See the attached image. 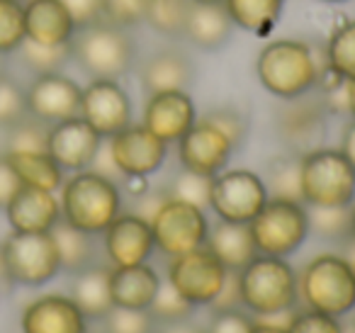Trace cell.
<instances>
[{
    "mask_svg": "<svg viewBox=\"0 0 355 333\" xmlns=\"http://www.w3.org/2000/svg\"><path fill=\"white\" fill-rule=\"evenodd\" d=\"M61 221L90 236H100L122 214V190L117 180L95 168L66 176L59 190Z\"/></svg>",
    "mask_w": 355,
    "mask_h": 333,
    "instance_id": "6da1fadb",
    "label": "cell"
},
{
    "mask_svg": "<svg viewBox=\"0 0 355 333\" xmlns=\"http://www.w3.org/2000/svg\"><path fill=\"white\" fill-rule=\"evenodd\" d=\"M256 74L263 88L277 100L311 93L324 76L314 49L300 40H275L263 46L256 59Z\"/></svg>",
    "mask_w": 355,
    "mask_h": 333,
    "instance_id": "7a4b0ae2",
    "label": "cell"
},
{
    "mask_svg": "<svg viewBox=\"0 0 355 333\" xmlns=\"http://www.w3.org/2000/svg\"><path fill=\"white\" fill-rule=\"evenodd\" d=\"M239 292L241 307L253 318L292 311L300 304L297 270L287 258L258 253L246 268L239 270Z\"/></svg>",
    "mask_w": 355,
    "mask_h": 333,
    "instance_id": "3957f363",
    "label": "cell"
},
{
    "mask_svg": "<svg viewBox=\"0 0 355 333\" xmlns=\"http://www.w3.org/2000/svg\"><path fill=\"white\" fill-rule=\"evenodd\" d=\"M300 302L306 309L345 318L355 311V273L345 255L319 253L297 273Z\"/></svg>",
    "mask_w": 355,
    "mask_h": 333,
    "instance_id": "277c9868",
    "label": "cell"
},
{
    "mask_svg": "<svg viewBox=\"0 0 355 333\" xmlns=\"http://www.w3.org/2000/svg\"><path fill=\"white\" fill-rule=\"evenodd\" d=\"M300 190L306 207H350L355 202V168L340 148L316 146L300 153Z\"/></svg>",
    "mask_w": 355,
    "mask_h": 333,
    "instance_id": "5b68a950",
    "label": "cell"
},
{
    "mask_svg": "<svg viewBox=\"0 0 355 333\" xmlns=\"http://www.w3.org/2000/svg\"><path fill=\"white\" fill-rule=\"evenodd\" d=\"M134 42L127 30L110 22L80 27L71 42V61L80 66L90 78L119 80L134 66Z\"/></svg>",
    "mask_w": 355,
    "mask_h": 333,
    "instance_id": "8992f818",
    "label": "cell"
},
{
    "mask_svg": "<svg viewBox=\"0 0 355 333\" xmlns=\"http://www.w3.org/2000/svg\"><path fill=\"white\" fill-rule=\"evenodd\" d=\"M258 253L287 258L297 253L309 236V207L304 202L268 197L266 207L251 219Z\"/></svg>",
    "mask_w": 355,
    "mask_h": 333,
    "instance_id": "52a82bcc",
    "label": "cell"
},
{
    "mask_svg": "<svg viewBox=\"0 0 355 333\" xmlns=\"http://www.w3.org/2000/svg\"><path fill=\"white\" fill-rule=\"evenodd\" d=\"M153 244L168 258L183 255L205 246L209 234V219L202 207L166 195L148 214Z\"/></svg>",
    "mask_w": 355,
    "mask_h": 333,
    "instance_id": "ba28073f",
    "label": "cell"
},
{
    "mask_svg": "<svg viewBox=\"0 0 355 333\" xmlns=\"http://www.w3.org/2000/svg\"><path fill=\"white\" fill-rule=\"evenodd\" d=\"M3 255H6L12 284H20V287H44L56 275L64 273L59 246L51 231L46 234L10 231L3 241Z\"/></svg>",
    "mask_w": 355,
    "mask_h": 333,
    "instance_id": "9c48e42d",
    "label": "cell"
},
{
    "mask_svg": "<svg viewBox=\"0 0 355 333\" xmlns=\"http://www.w3.org/2000/svg\"><path fill=\"white\" fill-rule=\"evenodd\" d=\"M227 278L229 270L207 246H200V248L171 258L166 270V280L171 282V287L180 297L188 299L195 309L212 307Z\"/></svg>",
    "mask_w": 355,
    "mask_h": 333,
    "instance_id": "30bf717a",
    "label": "cell"
},
{
    "mask_svg": "<svg viewBox=\"0 0 355 333\" xmlns=\"http://www.w3.org/2000/svg\"><path fill=\"white\" fill-rule=\"evenodd\" d=\"M268 197V187L258 173L248 168H224L209 185V210L222 221L251 224L253 216L266 207Z\"/></svg>",
    "mask_w": 355,
    "mask_h": 333,
    "instance_id": "8fae6325",
    "label": "cell"
},
{
    "mask_svg": "<svg viewBox=\"0 0 355 333\" xmlns=\"http://www.w3.org/2000/svg\"><path fill=\"white\" fill-rule=\"evenodd\" d=\"M234 148V139L205 114L195 119L193 127L178 139V161L183 171L214 178L229 166Z\"/></svg>",
    "mask_w": 355,
    "mask_h": 333,
    "instance_id": "7c38bea8",
    "label": "cell"
},
{
    "mask_svg": "<svg viewBox=\"0 0 355 333\" xmlns=\"http://www.w3.org/2000/svg\"><path fill=\"white\" fill-rule=\"evenodd\" d=\"M105 148H107L122 180L153 176L156 171H161V166L168 158V144L153 132H148L144 124L124 127L122 132L107 139Z\"/></svg>",
    "mask_w": 355,
    "mask_h": 333,
    "instance_id": "4fadbf2b",
    "label": "cell"
},
{
    "mask_svg": "<svg viewBox=\"0 0 355 333\" xmlns=\"http://www.w3.org/2000/svg\"><path fill=\"white\" fill-rule=\"evenodd\" d=\"M80 93H83V85L76 83L64 71L35 74V78L25 85L27 112H30V117L44 124H56L64 119L78 117Z\"/></svg>",
    "mask_w": 355,
    "mask_h": 333,
    "instance_id": "5bb4252c",
    "label": "cell"
},
{
    "mask_svg": "<svg viewBox=\"0 0 355 333\" xmlns=\"http://www.w3.org/2000/svg\"><path fill=\"white\" fill-rule=\"evenodd\" d=\"M326 114L329 108L324 103V95H300V98L282 100V108L277 110V134L290 146V151L304 153L321 146V139L326 134Z\"/></svg>",
    "mask_w": 355,
    "mask_h": 333,
    "instance_id": "9a60e30c",
    "label": "cell"
},
{
    "mask_svg": "<svg viewBox=\"0 0 355 333\" xmlns=\"http://www.w3.org/2000/svg\"><path fill=\"white\" fill-rule=\"evenodd\" d=\"M78 117H83L103 139H110L132 124V100L119 80L90 78L80 93Z\"/></svg>",
    "mask_w": 355,
    "mask_h": 333,
    "instance_id": "2e32d148",
    "label": "cell"
},
{
    "mask_svg": "<svg viewBox=\"0 0 355 333\" xmlns=\"http://www.w3.org/2000/svg\"><path fill=\"white\" fill-rule=\"evenodd\" d=\"M103 142L105 139L83 117L49 124V132H46V151L66 173H78L93 166Z\"/></svg>",
    "mask_w": 355,
    "mask_h": 333,
    "instance_id": "e0dca14e",
    "label": "cell"
},
{
    "mask_svg": "<svg viewBox=\"0 0 355 333\" xmlns=\"http://www.w3.org/2000/svg\"><path fill=\"white\" fill-rule=\"evenodd\" d=\"M100 236H103V253L112 268L148 263L151 253L156 250L151 224L146 216L134 212H122Z\"/></svg>",
    "mask_w": 355,
    "mask_h": 333,
    "instance_id": "ac0fdd59",
    "label": "cell"
},
{
    "mask_svg": "<svg viewBox=\"0 0 355 333\" xmlns=\"http://www.w3.org/2000/svg\"><path fill=\"white\" fill-rule=\"evenodd\" d=\"M88 318L71 294H42L32 299L20 316L22 333H90Z\"/></svg>",
    "mask_w": 355,
    "mask_h": 333,
    "instance_id": "d6986e66",
    "label": "cell"
},
{
    "mask_svg": "<svg viewBox=\"0 0 355 333\" xmlns=\"http://www.w3.org/2000/svg\"><path fill=\"white\" fill-rule=\"evenodd\" d=\"M198 119V110L188 90H163L146 98L141 124L166 144H178Z\"/></svg>",
    "mask_w": 355,
    "mask_h": 333,
    "instance_id": "ffe728a7",
    "label": "cell"
},
{
    "mask_svg": "<svg viewBox=\"0 0 355 333\" xmlns=\"http://www.w3.org/2000/svg\"><path fill=\"white\" fill-rule=\"evenodd\" d=\"M3 212H6L10 231L46 234V231H51L61 221L59 192L22 185Z\"/></svg>",
    "mask_w": 355,
    "mask_h": 333,
    "instance_id": "44dd1931",
    "label": "cell"
},
{
    "mask_svg": "<svg viewBox=\"0 0 355 333\" xmlns=\"http://www.w3.org/2000/svg\"><path fill=\"white\" fill-rule=\"evenodd\" d=\"M22 8L27 40L44 46H71L78 27L61 0H25Z\"/></svg>",
    "mask_w": 355,
    "mask_h": 333,
    "instance_id": "7402d4cb",
    "label": "cell"
},
{
    "mask_svg": "<svg viewBox=\"0 0 355 333\" xmlns=\"http://www.w3.org/2000/svg\"><path fill=\"white\" fill-rule=\"evenodd\" d=\"M161 275L148 263L124 265L110 270L112 304L122 309H148L161 287Z\"/></svg>",
    "mask_w": 355,
    "mask_h": 333,
    "instance_id": "603a6c76",
    "label": "cell"
},
{
    "mask_svg": "<svg viewBox=\"0 0 355 333\" xmlns=\"http://www.w3.org/2000/svg\"><path fill=\"white\" fill-rule=\"evenodd\" d=\"M195 78V66L183 51L163 49L144 61L139 71V83L146 95L163 90H188Z\"/></svg>",
    "mask_w": 355,
    "mask_h": 333,
    "instance_id": "cb8c5ba5",
    "label": "cell"
},
{
    "mask_svg": "<svg viewBox=\"0 0 355 333\" xmlns=\"http://www.w3.org/2000/svg\"><path fill=\"white\" fill-rule=\"evenodd\" d=\"M110 270L112 265L93 263L85 270L73 275L71 282V299L78 304L88 321H103L110 314L112 304V289H110Z\"/></svg>",
    "mask_w": 355,
    "mask_h": 333,
    "instance_id": "d4e9b609",
    "label": "cell"
},
{
    "mask_svg": "<svg viewBox=\"0 0 355 333\" xmlns=\"http://www.w3.org/2000/svg\"><path fill=\"white\" fill-rule=\"evenodd\" d=\"M205 246H207V248L222 260L224 268L232 270V273H239L241 268H246V265L258 255L251 226L234 224V221L219 219L214 226H209V234H207Z\"/></svg>",
    "mask_w": 355,
    "mask_h": 333,
    "instance_id": "484cf974",
    "label": "cell"
},
{
    "mask_svg": "<svg viewBox=\"0 0 355 333\" xmlns=\"http://www.w3.org/2000/svg\"><path fill=\"white\" fill-rule=\"evenodd\" d=\"M232 17L227 15L224 6H205V3H190L188 17H185L183 37L193 42L200 49L214 51L224 46L232 37Z\"/></svg>",
    "mask_w": 355,
    "mask_h": 333,
    "instance_id": "4316f807",
    "label": "cell"
},
{
    "mask_svg": "<svg viewBox=\"0 0 355 333\" xmlns=\"http://www.w3.org/2000/svg\"><path fill=\"white\" fill-rule=\"evenodd\" d=\"M6 156L22 185L49 192H59L64 185L66 171L51 158L46 148H42V151H6Z\"/></svg>",
    "mask_w": 355,
    "mask_h": 333,
    "instance_id": "83f0119b",
    "label": "cell"
},
{
    "mask_svg": "<svg viewBox=\"0 0 355 333\" xmlns=\"http://www.w3.org/2000/svg\"><path fill=\"white\" fill-rule=\"evenodd\" d=\"M222 6L236 27L256 37H268L280 20L285 0H224Z\"/></svg>",
    "mask_w": 355,
    "mask_h": 333,
    "instance_id": "f1b7e54d",
    "label": "cell"
},
{
    "mask_svg": "<svg viewBox=\"0 0 355 333\" xmlns=\"http://www.w3.org/2000/svg\"><path fill=\"white\" fill-rule=\"evenodd\" d=\"M54 241L59 246V255H61V270L76 275L80 270H85L88 265L98 263V246H95V236L85 234L80 229H73L66 221L51 229Z\"/></svg>",
    "mask_w": 355,
    "mask_h": 333,
    "instance_id": "f546056e",
    "label": "cell"
},
{
    "mask_svg": "<svg viewBox=\"0 0 355 333\" xmlns=\"http://www.w3.org/2000/svg\"><path fill=\"white\" fill-rule=\"evenodd\" d=\"M326 69L340 80H355V20L340 22L326 44Z\"/></svg>",
    "mask_w": 355,
    "mask_h": 333,
    "instance_id": "4dcf8cb0",
    "label": "cell"
},
{
    "mask_svg": "<svg viewBox=\"0 0 355 333\" xmlns=\"http://www.w3.org/2000/svg\"><path fill=\"white\" fill-rule=\"evenodd\" d=\"M268 187V195L280 197V200H295L302 202L300 190V153L290 151L275 156L266 168V178H263Z\"/></svg>",
    "mask_w": 355,
    "mask_h": 333,
    "instance_id": "1f68e13d",
    "label": "cell"
},
{
    "mask_svg": "<svg viewBox=\"0 0 355 333\" xmlns=\"http://www.w3.org/2000/svg\"><path fill=\"white\" fill-rule=\"evenodd\" d=\"M353 205L350 207H309V234L324 241H348Z\"/></svg>",
    "mask_w": 355,
    "mask_h": 333,
    "instance_id": "d6a6232c",
    "label": "cell"
},
{
    "mask_svg": "<svg viewBox=\"0 0 355 333\" xmlns=\"http://www.w3.org/2000/svg\"><path fill=\"white\" fill-rule=\"evenodd\" d=\"M190 0H151L146 10V25L163 37H183Z\"/></svg>",
    "mask_w": 355,
    "mask_h": 333,
    "instance_id": "836d02e7",
    "label": "cell"
},
{
    "mask_svg": "<svg viewBox=\"0 0 355 333\" xmlns=\"http://www.w3.org/2000/svg\"><path fill=\"white\" fill-rule=\"evenodd\" d=\"M15 56L32 74H51L64 71V66L71 61V46H44L25 40Z\"/></svg>",
    "mask_w": 355,
    "mask_h": 333,
    "instance_id": "e575fe53",
    "label": "cell"
},
{
    "mask_svg": "<svg viewBox=\"0 0 355 333\" xmlns=\"http://www.w3.org/2000/svg\"><path fill=\"white\" fill-rule=\"evenodd\" d=\"M25 35V8L15 0H0V56H15Z\"/></svg>",
    "mask_w": 355,
    "mask_h": 333,
    "instance_id": "d590c367",
    "label": "cell"
},
{
    "mask_svg": "<svg viewBox=\"0 0 355 333\" xmlns=\"http://www.w3.org/2000/svg\"><path fill=\"white\" fill-rule=\"evenodd\" d=\"M103 333H156L158 321L148 309H122L112 307L100 321Z\"/></svg>",
    "mask_w": 355,
    "mask_h": 333,
    "instance_id": "8d00e7d4",
    "label": "cell"
},
{
    "mask_svg": "<svg viewBox=\"0 0 355 333\" xmlns=\"http://www.w3.org/2000/svg\"><path fill=\"white\" fill-rule=\"evenodd\" d=\"M8 132V148L6 151H42L46 148V132L49 124L30 117L20 119L17 124L6 129Z\"/></svg>",
    "mask_w": 355,
    "mask_h": 333,
    "instance_id": "74e56055",
    "label": "cell"
},
{
    "mask_svg": "<svg viewBox=\"0 0 355 333\" xmlns=\"http://www.w3.org/2000/svg\"><path fill=\"white\" fill-rule=\"evenodd\" d=\"M148 311H151V316L156 318L158 323H168V321H180V318H190L195 307L185 297H180V294L171 287L168 280H163L161 287H158L156 299H153L151 307H148Z\"/></svg>",
    "mask_w": 355,
    "mask_h": 333,
    "instance_id": "f35d334b",
    "label": "cell"
},
{
    "mask_svg": "<svg viewBox=\"0 0 355 333\" xmlns=\"http://www.w3.org/2000/svg\"><path fill=\"white\" fill-rule=\"evenodd\" d=\"M27 95L25 88L10 76L0 74V127L8 129L27 117Z\"/></svg>",
    "mask_w": 355,
    "mask_h": 333,
    "instance_id": "ab89813d",
    "label": "cell"
},
{
    "mask_svg": "<svg viewBox=\"0 0 355 333\" xmlns=\"http://www.w3.org/2000/svg\"><path fill=\"white\" fill-rule=\"evenodd\" d=\"M285 331L287 333H343V318L329 316V314H321L304 307V309H295Z\"/></svg>",
    "mask_w": 355,
    "mask_h": 333,
    "instance_id": "60d3db41",
    "label": "cell"
},
{
    "mask_svg": "<svg viewBox=\"0 0 355 333\" xmlns=\"http://www.w3.org/2000/svg\"><path fill=\"white\" fill-rule=\"evenodd\" d=\"M209 185H212V178L195 176V173H190V171H180V176L173 180V187L168 195L207 210L209 207Z\"/></svg>",
    "mask_w": 355,
    "mask_h": 333,
    "instance_id": "b9f144b4",
    "label": "cell"
},
{
    "mask_svg": "<svg viewBox=\"0 0 355 333\" xmlns=\"http://www.w3.org/2000/svg\"><path fill=\"white\" fill-rule=\"evenodd\" d=\"M151 0H105V22L114 27H129L139 25V22L146 20V10Z\"/></svg>",
    "mask_w": 355,
    "mask_h": 333,
    "instance_id": "7bdbcfd3",
    "label": "cell"
},
{
    "mask_svg": "<svg viewBox=\"0 0 355 333\" xmlns=\"http://www.w3.org/2000/svg\"><path fill=\"white\" fill-rule=\"evenodd\" d=\"M253 323H256V318L243 307L224 309V311L212 314L205 333H251Z\"/></svg>",
    "mask_w": 355,
    "mask_h": 333,
    "instance_id": "ee69618b",
    "label": "cell"
},
{
    "mask_svg": "<svg viewBox=\"0 0 355 333\" xmlns=\"http://www.w3.org/2000/svg\"><path fill=\"white\" fill-rule=\"evenodd\" d=\"M61 3L71 12L78 30L95 25V22H103L105 17V0H61Z\"/></svg>",
    "mask_w": 355,
    "mask_h": 333,
    "instance_id": "f6af8a7d",
    "label": "cell"
},
{
    "mask_svg": "<svg viewBox=\"0 0 355 333\" xmlns=\"http://www.w3.org/2000/svg\"><path fill=\"white\" fill-rule=\"evenodd\" d=\"M20 187H22L20 178H17V173L12 171L10 161H8L6 151H3L0 153V212L6 210L8 202L12 200V195H15Z\"/></svg>",
    "mask_w": 355,
    "mask_h": 333,
    "instance_id": "bcb514c9",
    "label": "cell"
},
{
    "mask_svg": "<svg viewBox=\"0 0 355 333\" xmlns=\"http://www.w3.org/2000/svg\"><path fill=\"white\" fill-rule=\"evenodd\" d=\"M207 117L212 119L214 124H219V127H222L224 132L234 139V144L239 146V142H241L243 134H246V124H243L241 114L234 112V110H214V112H209Z\"/></svg>",
    "mask_w": 355,
    "mask_h": 333,
    "instance_id": "7dc6e473",
    "label": "cell"
},
{
    "mask_svg": "<svg viewBox=\"0 0 355 333\" xmlns=\"http://www.w3.org/2000/svg\"><path fill=\"white\" fill-rule=\"evenodd\" d=\"M241 307V292H239V273L229 270V278L224 282L219 297L212 302V311H224V309H236Z\"/></svg>",
    "mask_w": 355,
    "mask_h": 333,
    "instance_id": "c3c4849f",
    "label": "cell"
},
{
    "mask_svg": "<svg viewBox=\"0 0 355 333\" xmlns=\"http://www.w3.org/2000/svg\"><path fill=\"white\" fill-rule=\"evenodd\" d=\"M292 314H295V309H292V311H285V314H277V316L256 318V323H253L251 333H287L285 326L290 323Z\"/></svg>",
    "mask_w": 355,
    "mask_h": 333,
    "instance_id": "681fc988",
    "label": "cell"
},
{
    "mask_svg": "<svg viewBox=\"0 0 355 333\" xmlns=\"http://www.w3.org/2000/svg\"><path fill=\"white\" fill-rule=\"evenodd\" d=\"M156 333H205V328L200 323L190 318H180V321H168V323H158Z\"/></svg>",
    "mask_w": 355,
    "mask_h": 333,
    "instance_id": "f907efd6",
    "label": "cell"
},
{
    "mask_svg": "<svg viewBox=\"0 0 355 333\" xmlns=\"http://www.w3.org/2000/svg\"><path fill=\"white\" fill-rule=\"evenodd\" d=\"M340 153H343L345 158H348V163L355 168V119L348 124V127L343 129V134H340Z\"/></svg>",
    "mask_w": 355,
    "mask_h": 333,
    "instance_id": "816d5d0a",
    "label": "cell"
},
{
    "mask_svg": "<svg viewBox=\"0 0 355 333\" xmlns=\"http://www.w3.org/2000/svg\"><path fill=\"white\" fill-rule=\"evenodd\" d=\"M15 287L10 280V273H8V265H6V255H3V244H0V294L10 292Z\"/></svg>",
    "mask_w": 355,
    "mask_h": 333,
    "instance_id": "f5cc1de1",
    "label": "cell"
},
{
    "mask_svg": "<svg viewBox=\"0 0 355 333\" xmlns=\"http://www.w3.org/2000/svg\"><path fill=\"white\" fill-rule=\"evenodd\" d=\"M345 110L355 119V80H345Z\"/></svg>",
    "mask_w": 355,
    "mask_h": 333,
    "instance_id": "db71d44e",
    "label": "cell"
},
{
    "mask_svg": "<svg viewBox=\"0 0 355 333\" xmlns=\"http://www.w3.org/2000/svg\"><path fill=\"white\" fill-rule=\"evenodd\" d=\"M343 333H355V316L343 321Z\"/></svg>",
    "mask_w": 355,
    "mask_h": 333,
    "instance_id": "11a10c76",
    "label": "cell"
},
{
    "mask_svg": "<svg viewBox=\"0 0 355 333\" xmlns=\"http://www.w3.org/2000/svg\"><path fill=\"white\" fill-rule=\"evenodd\" d=\"M190 3H205V6H222L224 0H190Z\"/></svg>",
    "mask_w": 355,
    "mask_h": 333,
    "instance_id": "9f6ffc18",
    "label": "cell"
},
{
    "mask_svg": "<svg viewBox=\"0 0 355 333\" xmlns=\"http://www.w3.org/2000/svg\"><path fill=\"white\" fill-rule=\"evenodd\" d=\"M350 239L355 241V205H353V221H350Z\"/></svg>",
    "mask_w": 355,
    "mask_h": 333,
    "instance_id": "6f0895ef",
    "label": "cell"
},
{
    "mask_svg": "<svg viewBox=\"0 0 355 333\" xmlns=\"http://www.w3.org/2000/svg\"><path fill=\"white\" fill-rule=\"evenodd\" d=\"M321 3H329V6H338V3H348V0H321Z\"/></svg>",
    "mask_w": 355,
    "mask_h": 333,
    "instance_id": "680465c9",
    "label": "cell"
},
{
    "mask_svg": "<svg viewBox=\"0 0 355 333\" xmlns=\"http://www.w3.org/2000/svg\"><path fill=\"white\" fill-rule=\"evenodd\" d=\"M350 260V265H353V273H355V255H353V258H348Z\"/></svg>",
    "mask_w": 355,
    "mask_h": 333,
    "instance_id": "91938a15",
    "label": "cell"
},
{
    "mask_svg": "<svg viewBox=\"0 0 355 333\" xmlns=\"http://www.w3.org/2000/svg\"><path fill=\"white\" fill-rule=\"evenodd\" d=\"M15 3H25V0H15Z\"/></svg>",
    "mask_w": 355,
    "mask_h": 333,
    "instance_id": "94428289",
    "label": "cell"
}]
</instances>
